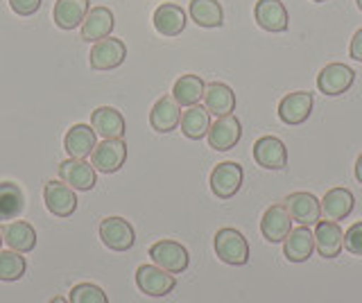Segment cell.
I'll return each mask as SVG.
<instances>
[{
	"mask_svg": "<svg viewBox=\"0 0 362 303\" xmlns=\"http://www.w3.org/2000/svg\"><path fill=\"white\" fill-rule=\"evenodd\" d=\"M213 246H215V256L226 265L243 267L249 263V242L238 229H231V227L220 229L215 233Z\"/></svg>",
	"mask_w": 362,
	"mask_h": 303,
	"instance_id": "1",
	"label": "cell"
},
{
	"mask_svg": "<svg viewBox=\"0 0 362 303\" xmlns=\"http://www.w3.org/2000/svg\"><path fill=\"white\" fill-rule=\"evenodd\" d=\"M150 258L156 267L165 269L170 274L186 272L190 265V254L184 244L175 240H158L150 246Z\"/></svg>",
	"mask_w": 362,
	"mask_h": 303,
	"instance_id": "2",
	"label": "cell"
},
{
	"mask_svg": "<svg viewBox=\"0 0 362 303\" xmlns=\"http://www.w3.org/2000/svg\"><path fill=\"white\" fill-rule=\"evenodd\" d=\"M127 161V145L122 138H105L95 145L93 154H90V165L95 167V172L113 174Z\"/></svg>",
	"mask_w": 362,
	"mask_h": 303,
	"instance_id": "3",
	"label": "cell"
},
{
	"mask_svg": "<svg viewBox=\"0 0 362 303\" xmlns=\"http://www.w3.org/2000/svg\"><path fill=\"white\" fill-rule=\"evenodd\" d=\"M100 240L111 251H129L136 242V231L124 218L111 215L100 222Z\"/></svg>",
	"mask_w": 362,
	"mask_h": 303,
	"instance_id": "4",
	"label": "cell"
},
{
	"mask_svg": "<svg viewBox=\"0 0 362 303\" xmlns=\"http://www.w3.org/2000/svg\"><path fill=\"white\" fill-rule=\"evenodd\" d=\"M243 165L235 161H224L218 163L211 172V190L218 199H231L243 186Z\"/></svg>",
	"mask_w": 362,
	"mask_h": 303,
	"instance_id": "5",
	"label": "cell"
},
{
	"mask_svg": "<svg viewBox=\"0 0 362 303\" xmlns=\"http://www.w3.org/2000/svg\"><path fill=\"white\" fill-rule=\"evenodd\" d=\"M136 285L147 297H165L175 290L177 278L156 265H141L136 269Z\"/></svg>",
	"mask_w": 362,
	"mask_h": 303,
	"instance_id": "6",
	"label": "cell"
},
{
	"mask_svg": "<svg viewBox=\"0 0 362 303\" xmlns=\"http://www.w3.org/2000/svg\"><path fill=\"white\" fill-rule=\"evenodd\" d=\"M356 82V73L346 64H328L317 75V88L324 95H342L346 93Z\"/></svg>",
	"mask_w": 362,
	"mask_h": 303,
	"instance_id": "7",
	"label": "cell"
},
{
	"mask_svg": "<svg viewBox=\"0 0 362 303\" xmlns=\"http://www.w3.org/2000/svg\"><path fill=\"white\" fill-rule=\"evenodd\" d=\"M127 57V46L120 41V39H102L98 43H93L88 54V61H90V69L93 71H113L124 61Z\"/></svg>",
	"mask_w": 362,
	"mask_h": 303,
	"instance_id": "8",
	"label": "cell"
},
{
	"mask_svg": "<svg viewBox=\"0 0 362 303\" xmlns=\"http://www.w3.org/2000/svg\"><path fill=\"white\" fill-rule=\"evenodd\" d=\"M59 179L64 184H68L73 190L79 193H86V190H93L98 184V174L95 167L86 163V159H66L59 163Z\"/></svg>",
	"mask_w": 362,
	"mask_h": 303,
	"instance_id": "9",
	"label": "cell"
},
{
	"mask_svg": "<svg viewBox=\"0 0 362 303\" xmlns=\"http://www.w3.org/2000/svg\"><path fill=\"white\" fill-rule=\"evenodd\" d=\"M45 208L54 218H71L77 210V195L75 190L64 182H48L43 188Z\"/></svg>",
	"mask_w": 362,
	"mask_h": 303,
	"instance_id": "10",
	"label": "cell"
},
{
	"mask_svg": "<svg viewBox=\"0 0 362 303\" xmlns=\"http://www.w3.org/2000/svg\"><path fill=\"white\" fill-rule=\"evenodd\" d=\"M243 136V125H240V120H238L233 114L229 116H220L218 120L213 122L209 133H206V138H209V145L213 150H218V152H229L233 150L238 141H240Z\"/></svg>",
	"mask_w": 362,
	"mask_h": 303,
	"instance_id": "11",
	"label": "cell"
},
{
	"mask_svg": "<svg viewBox=\"0 0 362 303\" xmlns=\"http://www.w3.org/2000/svg\"><path fill=\"white\" fill-rule=\"evenodd\" d=\"M283 206H286V210L290 213L292 222L301 224V227L317 224L322 215V204L313 193H292L286 197Z\"/></svg>",
	"mask_w": 362,
	"mask_h": 303,
	"instance_id": "12",
	"label": "cell"
},
{
	"mask_svg": "<svg viewBox=\"0 0 362 303\" xmlns=\"http://www.w3.org/2000/svg\"><path fill=\"white\" fill-rule=\"evenodd\" d=\"M315 249L322 258H337L344 249V231L339 222L320 220L315 224Z\"/></svg>",
	"mask_w": 362,
	"mask_h": 303,
	"instance_id": "13",
	"label": "cell"
},
{
	"mask_svg": "<svg viewBox=\"0 0 362 303\" xmlns=\"http://www.w3.org/2000/svg\"><path fill=\"white\" fill-rule=\"evenodd\" d=\"M290 231H292V218L283 204H274L263 213V220H260V233H263V238L267 242L279 244L288 238Z\"/></svg>",
	"mask_w": 362,
	"mask_h": 303,
	"instance_id": "14",
	"label": "cell"
},
{
	"mask_svg": "<svg viewBox=\"0 0 362 303\" xmlns=\"http://www.w3.org/2000/svg\"><path fill=\"white\" fill-rule=\"evenodd\" d=\"M113 25H116V18H113V12L109 7H93L86 14L84 23L79 25V37H82V41L98 43L111 37Z\"/></svg>",
	"mask_w": 362,
	"mask_h": 303,
	"instance_id": "15",
	"label": "cell"
},
{
	"mask_svg": "<svg viewBox=\"0 0 362 303\" xmlns=\"http://www.w3.org/2000/svg\"><path fill=\"white\" fill-rule=\"evenodd\" d=\"M254 161L265 170H283L288 165V150L281 138L263 136L254 143Z\"/></svg>",
	"mask_w": 362,
	"mask_h": 303,
	"instance_id": "16",
	"label": "cell"
},
{
	"mask_svg": "<svg viewBox=\"0 0 362 303\" xmlns=\"http://www.w3.org/2000/svg\"><path fill=\"white\" fill-rule=\"evenodd\" d=\"M313 105H315V97L308 91L288 93L279 102V118L286 122V125H301V122L308 120Z\"/></svg>",
	"mask_w": 362,
	"mask_h": 303,
	"instance_id": "17",
	"label": "cell"
},
{
	"mask_svg": "<svg viewBox=\"0 0 362 303\" xmlns=\"http://www.w3.org/2000/svg\"><path fill=\"white\" fill-rule=\"evenodd\" d=\"M256 23L267 32H286L288 30V9L283 7L281 0H258L254 7Z\"/></svg>",
	"mask_w": 362,
	"mask_h": 303,
	"instance_id": "18",
	"label": "cell"
},
{
	"mask_svg": "<svg viewBox=\"0 0 362 303\" xmlns=\"http://www.w3.org/2000/svg\"><path fill=\"white\" fill-rule=\"evenodd\" d=\"M315 251V233L308 227H299L292 229L290 235L283 240V256L288 258L290 263H305Z\"/></svg>",
	"mask_w": 362,
	"mask_h": 303,
	"instance_id": "19",
	"label": "cell"
},
{
	"mask_svg": "<svg viewBox=\"0 0 362 303\" xmlns=\"http://www.w3.org/2000/svg\"><path fill=\"white\" fill-rule=\"evenodd\" d=\"M88 12H90V0H57L52 18L57 28L68 32L82 25Z\"/></svg>",
	"mask_w": 362,
	"mask_h": 303,
	"instance_id": "20",
	"label": "cell"
},
{
	"mask_svg": "<svg viewBox=\"0 0 362 303\" xmlns=\"http://www.w3.org/2000/svg\"><path fill=\"white\" fill-rule=\"evenodd\" d=\"M152 23L156 28V32L161 37H179L181 32L186 30V12L175 3H165V5H158Z\"/></svg>",
	"mask_w": 362,
	"mask_h": 303,
	"instance_id": "21",
	"label": "cell"
},
{
	"mask_svg": "<svg viewBox=\"0 0 362 303\" xmlns=\"http://www.w3.org/2000/svg\"><path fill=\"white\" fill-rule=\"evenodd\" d=\"M181 120V107L177 105V100L173 95H163L156 100V105L150 111V125L158 133H168L177 129Z\"/></svg>",
	"mask_w": 362,
	"mask_h": 303,
	"instance_id": "22",
	"label": "cell"
},
{
	"mask_svg": "<svg viewBox=\"0 0 362 303\" xmlns=\"http://www.w3.org/2000/svg\"><path fill=\"white\" fill-rule=\"evenodd\" d=\"M95 129L90 125H73L66 131L64 148L71 159H86L95 150Z\"/></svg>",
	"mask_w": 362,
	"mask_h": 303,
	"instance_id": "23",
	"label": "cell"
},
{
	"mask_svg": "<svg viewBox=\"0 0 362 303\" xmlns=\"http://www.w3.org/2000/svg\"><path fill=\"white\" fill-rule=\"evenodd\" d=\"M90 127L102 138H122L124 136V118L113 107H98L90 114Z\"/></svg>",
	"mask_w": 362,
	"mask_h": 303,
	"instance_id": "24",
	"label": "cell"
},
{
	"mask_svg": "<svg viewBox=\"0 0 362 303\" xmlns=\"http://www.w3.org/2000/svg\"><path fill=\"white\" fill-rule=\"evenodd\" d=\"M356 206V197L346 188H331L322 199V213L326 220L339 222L351 215V210Z\"/></svg>",
	"mask_w": 362,
	"mask_h": 303,
	"instance_id": "25",
	"label": "cell"
},
{
	"mask_svg": "<svg viewBox=\"0 0 362 303\" xmlns=\"http://www.w3.org/2000/svg\"><path fill=\"white\" fill-rule=\"evenodd\" d=\"M179 127L184 131V136L190 141H202L211 129V114L206 107L202 105H192L186 107V111H181V120Z\"/></svg>",
	"mask_w": 362,
	"mask_h": 303,
	"instance_id": "26",
	"label": "cell"
},
{
	"mask_svg": "<svg viewBox=\"0 0 362 303\" xmlns=\"http://www.w3.org/2000/svg\"><path fill=\"white\" fill-rule=\"evenodd\" d=\"M204 102H206L209 114L213 116H229L235 109V93L231 86H226L222 82H213L204 91Z\"/></svg>",
	"mask_w": 362,
	"mask_h": 303,
	"instance_id": "27",
	"label": "cell"
},
{
	"mask_svg": "<svg viewBox=\"0 0 362 303\" xmlns=\"http://www.w3.org/2000/svg\"><path fill=\"white\" fill-rule=\"evenodd\" d=\"M3 240L9 249H14L18 254H30L37 246V231L28 222H9L3 229Z\"/></svg>",
	"mask_w": 362,
	"mask_h": 303,
	"instance_id": "28",
	"label": "cell"
},
{
	"mask_svg": "<svg viewBox=\"0 0 362 303\" xmlns=\"http://www.w3.org/2000/svg\"><path fill=\"white\" fill-rule=\"evenodd\" d=\"M188 14L192 23L199 28H222L224 23V9L218 0H190Z\"/></svg>",
	"mask_w": 362,
	"mask_h": 303,
	"instance_id": "29",
	"label": "cell"
},
{
	"mask_svg": "<svg viewBox=\"0 0 362 303\" xmlns=\"http://www.w3.org/2000/svg\"><path fill=\"white\" fill-rule=\"evenodd\" d=\"M25 210V195L18 184L0 182V222L16 220Z\"/></svg>",
	"mask_w": 362,
	"mask_h": 303,
	"instance_id": "30",
	"label": "cell"
},
{
	"mask_svg": "<svg viewBox=\"0 0 362 303\" xmlns=\"http://www.w3.org/2000/svg\"><path fill=\"white\" fill-rule=\"evenodd\" d=\"M204 91H206V84H204L199 75H181L175 82L173 97L177 100L179 107H192V105H199Z\"/></svg>",
	"mask_w": 362,
	"mask_h": 303,
	"instance_id": "31",
	"label": "cell"
},
{
	"mask_svg": "<svg viewBox=\"0 0 362 303\" xmlns=\"http://www.w3.org/2000/svg\"><path fill=\"white\" fill-rule=\"evenodd\" d=\"M28 269V263H25V256L9 249V251H3L0 249V280H5V283H11V280H18L23 278Z\"/></svg>",
	"mask_w": 362,
	"mask_h": 303,
	"instance_id": "32",
	"label": "cell"
},
{
	"mask_svg": "<svg viewBox=\"0 0 362 303\" xmlns=\"http://www.w3.org/2000/svg\"><path fill=\"white\" fill-rule=\"evenodd\" d=\"M71 303H109V297L95 283H77L71 290Z\"/></svg>",
	"mask_w": 362,
	"mask_h": 303,
	"instance_id": "33",
	"label": "cell"
},
{
	"mask_svg": "<svg viewBox=\"0 0 362 303\" xmlns=\"http://www.w3.org/2000/svg\"><path fill=\"white\" fill-rule=\"evenodd\" d=\"M344 249L354 256H362V222H356L344 233Z\"/></svg>",
	"mask_w": 362,
	"mask_h": 303,
	"instance_id": "34",
	"label": "cell"
},
{
	"mask_svg": "<svg viewBox=\"0 0 362 303\" xmlns=\"http://www.w3.org/2000/svg\"><path fill=\"white\" fill-rule=\"evenodd\" d=\"M43 0H9L11 12L18 16H34L41 9Z\"/></svg>",
	"mask_w": 362,
	"mask_h": 303,
	"instance_id": "35",
	"label": "cell"
},
{
	"mask_svg": "<svg viewBox=\"0 0 362 303\" xmlns=\"http://www.w3.org/2000/svg\"><path fill=\"white\" fill-rule=\"evenodd\" d=\"M349 52H351V59H356V61L362 64V28L356 32L354 39H351V48H349Z\"/></svg>",
	"mask_w": 362,
	"mask_h": 303,
	"instance_id": "36",
	"label": "cell"
},
{
	"mask_svg": "<svg viewBox=\"0 0 362 303\" xmlns=\"http://www.w3.org/2000/svg\"><path fill=\"white\" fill-rule=\"evenodd\" d=\"M356 179H358V184H362V154L358 156V161H356Z\"/></svg>",
	"mask_w": 362,
	"mask_h": 303,
	"instance_id": "37",
	"label": "cell"
},
{
	"mask_svg": "<svg viewBox=\"0 0 362 303\" xmlns=\"http://www.w3.org/2000/svg\"><path fill=\"white\" fill-rule=\"evenodd\" d=\"M50 303H71V301H66L64 297H54V299H50Z\"/></svg>",
	"mask_w": 362,
	"mask_h": 303,
	"instance_id": "38",
	"label": "cell"
},
{
	"mask_svg": "<svg viewBox=\"0 0 362 303\" xmlns=\"http://www.w3.org/2000/svg\"><path fill=\"white\" fill-rule=\"evenodd\" d=\"M356 5H358V9H360V12H362V0H356Z\"/></svg>",
	"mask_w": 362,
	"mask_h": 303,
	"instance_id": "39",
	"label": "cell"
},
{
	"mask_svg": "<svg viewBox=\"0 0 362 303\" xmlns=\"http://www.w3.org/2000/svg\"><path fill=\"white\" fill-rule=\"evenodd\" d=\"M0 246H3V231H0Z\"/></svg>",
	"mask_w": 362,
	"mask_h": 303,
	"instance_id": "40",
	"label": "cell"
},
{
	"mask_svg": "<svg viewBox=\"0 0 362 303\" xmlns=\"http://www.w3.org/2000/svg\"><path fill=\"white\" fill-rule=\"evenodd\" d=\"M313 3H326V0H313Z\"/></svg>",
	"mask_w": 362,
	"mask_h": 303,
	"instance_id": "41",
	"label": "cell"
}]
</instances>
